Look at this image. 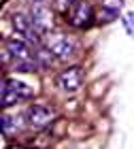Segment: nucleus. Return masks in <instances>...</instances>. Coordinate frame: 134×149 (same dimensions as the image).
Here are the masks:
<instances>
[{
    "mask_svg": "<svg viewBox=\"0 0 134 149\" xmlns=\"http://www.w3.org/2000/svg\"><path fill=\"white\" fill-rule=\"evenodd\" d=\"M53 2H56V6H58L60 11H68L70 6L77 2V0H53Z\"/></svg>",
    "mask_w": 134,
    "mask_h": 149,
    "instance_id": "14",
    "label": "nucleus"
},
{
    "mask_svg": "<svg viewBox=\"0 0 134 149\" xmlns=\"http://www.w3.org/2000/svg\"><path fill=\"white\" fill-rule=\"evenodd\" d=\"M9 83H11L13 90L19 94V98H22V100H30L32 96H34V90H32L28 83H22V81H17V79H9Z\"/></svg>",
    "mask_w": 134,
    "mask_h": 149,
    "instance_id": "11",
    "label": "nucleus"
},
{
    "mask_svg": "<svg viewBox=\"0 0 134 149\" xmlns=\"http://www.w3.org/2000/svg\"><path fill=\"white\" fill-rule=\"evenodd\" d=\"M11 26H13V32L19 34L26 43H30V45H38V43H41L38 30L34 28L32 19L26 17L24 13H13V15H11Z\"/></svg>",
    "mask_w": 134,
    "mask_h": 149,
    "instance_id": "3",
    "label": "nucleus"
},
{
    "mask_svg": "<svg viewBox=\"0 0 134 149\" xmlns=\"http://www.w3.org/2000/svg\"><path fill=\"white\" fill-rule=\"evenodd\" d=\"M124 28H126V32H128L130 36H134V11H130L128 15H124Z\"/></svg>",
    "mask_w": 134,
    "mask_h": 149,
    "instance_id": "13",
    "label": "nucleus"
},
{
    "mask_svg": "<svg viewBox=\"0 0 134 149\" xmlns=\"http://www.w3.org/2000/svg\"><path fill=\"white\" fill-rule=\"evenodd\" d=\"M28 17L32 19V24H34V28L38 32H49L53 28V15L47 9V4H32Z\"/></svg>",
    "mask_w": 134,
    "mask_h": 149,
    "instance_id": "6",
    "label": "nucleus"
},
{
    "mask_svg": "<svg viewBox=\"0 0 134 149\" xmlns=\"http://www.w3.org/2000/svg\"><path fill=\"white\" fill-rule=\"evenodd\" d=\"M0 102H2V109H9V107L22 102V98H19V94L11 87L9 79L2 81V90H0Z\"/></svg>",
    "mask_w": 134,
    "mask_h": 149,
    "instance_id": "8",
    "label": "nucleus"
},
{
    "mask_svg": "<svg viewBox=\"0 0 134 149\" xmlns=\"http://www.w3.org/2000/svg\"><path fill=\"white\" fill-rule=\"evenodd\" d=\"M66 17H68V24L72 28L85 30L94 24V9H92V4L87 0H77V2L66 11Z\"/></svg>",
    "mask_w": 134,
    "mask_h": 149,
    "instance_id": "2",
    "label": "nucleus"
},
{
    "mask_svg": "<svg viewBox=\"0 0 134 149\" xmlns=\"http://www.w3.org/2000/svg\"><path fill=\"white\" fill-rule=\"evenodd\" d=\"M124 6V0H102V6H100V13H102V19L104 22H113L119 11Z\"/></svg>",
    "mask_w": 134,
    "mask_h": 149,
    "instance_id": "9",
    "label": "nucleus"
},
{
    "mask_svg": "<svg viewBox=\"0 0 134 149\" xmlns=\"http://www.w3.org/2000/svg\"><path fill=\"white\" fill-rule=\"evenodd\" d=\"M6 51L13 58V62H26V60H34V53L30 51V47L26 40H17V38H9L6 40Z\"/></svg>",
    "mask_w": 134,
    "mask_h": 149,
    "instance_id": "7",
    "label": "nucleus"
},
{
    "mask_svg": "<svg viewBox=\"0 0 134 149\" xmlns=\"http://www.w3.org/2000/svg\"><path fill=\"white\" fill-rule=\"evenodd\" d=\"M0 126H2V134L4 136H15V134L22 130V119H19L17 115H6L4 113Z\"/></svg>",
    "mask_w": 134,
    "mask_h": 149,
    "instance_id": "10",
    "label": "nucleus"
},
{
    "mask_svg": "<svg viewBox=\"0 0 134 149\" xmlns=\"http://www.w3.org/2000/svg\"><path fill=\"white\" fill-rule=\"evenodd\" d=\"M53 53L49 49H38L34 53V60H36V64H38V68H49V66L53 64Z\"/></svg>",
    "mask_w": 134,
    "mask_h": 149,
    "instance_id": "12",
    "label": "nucleus"
},
{
    "mask_svg": "<svg viewBox=\"0 0 134 149\" xmlns=\"http://www.w3.org/2000/svg\"><path fill=\"white\" fill-rule=\"evenodd\" d=\"M56 117V109L49 104H32L28 109V124L34 130H45Z\"/></svg>",
    "mask_w": 134,
    "mask_h": 149,
    "instance_id": "4",
    "label": "nucleus"
},
{
    "mask_svg": "<svg viewBox=\"0 0 134 149\" xmlns=\"http://www.w3.org/2000/svg\"><path fill=\"white\" fill-rule=\"evenodd\" d=\"M11 149H28V147H17V145H15V147H11Z\"/></svg>",
    "mask_w": 134,
    "mask_h": 149,
    "instance_id": "16",
    "label": "nucleus"
},
{
    "mask_svg": "<svg viewBox=\"0 0 134 149\" xmlns=\"http://www.w3.org/2000/svg\"><path fill=\"white\" fill-rule=\"evenodd\" d=\"M32 2H34V4H43L45 0H32Z\"/></svg>",
    "mask_w": 134,
    "mask_h": 149,
    "instance_id": "15",
    "label": "nucleus"
},
{
    "mask_svg": "<svg viewBox=\"0 0 134 149\" xmlns=\"http://www.w3.org/2000/svg\"><path fill=\"white\" fill-rule=\"evenodd\" d=\"M83 83V70L79 66H70V68H64L58 72L56 77V85L58 90L62 92H77Z\"/></svg>",
    "mask_w": 134,
    "mask_h": 149,
    "instance_id": "5",
    "label": "nucleus"
},
{
    "mask_svg": "<svg viewBox=\"0 0 134 149\" xmlns=\"http://www.w3.org/2000/svg\"><path fill=\"white\" fill-rule=\"evenodd\" d=\"M47 49L58 60H72L79 51V43L68 34H51L47 36Z\"/></svg>",
    "mask_w": 134,
    "mask_h": 149,
    "instance_id": "1",
    "label": "nucleus"
}]
</instances>
